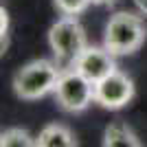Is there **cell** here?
<instances>
[{"instance_id":"obj_1","label":"cell","mask_w":147,"mask_h":147,"mask_svg":"<svg viewBox=\"0 0 147 147\" xmlns=\"http://www.w3.org/2000/svg\"><path fill=\"white\" fill-rule=\"evenodd\" d=\"M145 35L147 29L141 16L129 11H119L108 20L103 46L112 55H132L134 51L141 49Z\"/></svg>"},{"instance_id":"obj_2","label":"cell","mask_w":147,"mask_h":147,"mask_svg":"<svg viewBox=\"0 0 147 147\" xmlns=\"http://www.w3.org/2000/svg\"><path fill=\"white\" fill-rule=\"evenodd\" d=\"M61 77V68L55 66L49 59H35L29 61L26 66H22L13 77V90L20 99L33 101L44 94H49L51 90L57 88V81Z\"/></svg>"},{"instance_id":"obj_3","label":"cell","mask_w":147,"mask_h":147,"mask_svg":"<svg viewBox=\"0 0 147 147\" xmlns=\"http://www.w3.org/2000/svg\"><path fill=\"white\" fill-rule=\"evenodd\" d=\"M49 42H51V49L55 53L57 61H59L61 70H66L68 66H75L77 57L88 46L86 44V31L77 22L75 16H66V18H61L59 22H55L51 26Z\"/></svg>"},{"instance_id":"obj_4","label":"cell","mask_w":147,"mask_h":147,"mask_svg":"<svg viewBox=\"0 0 147 147\" xmlns=\"http://www.w3.org/2000/svg\"><path fill=\"white\" fill-rule=\"evenodd\" d=\"M55 97L57 103L68 112H81L86 110L88 105L94 99V84L90 79H86L79 70H61V77L57 81L55 88Z\"/></svg>"},{"instance_id":"obj_5","label":"cell","mask_w":147,"mask_h":147,"mask_svg":"<svg viewBox=\"0 0 147 147\" xmlns=\"http://www.w3.org/2000/svg\"><path fill=\"white\" fill-rule=\"evenodd\" d=\"M132 97H134V84L127 75L119 70L110 73L108 77L94 84V101L108 110H119L123 105H127Z\"/></svg>"},{"instance_id":"obj_6","label":"cell","mask_w":147,"mask_h":147,"mask_svg":"<svg viewBox=\"0 0 147 147\" xmlns=\"http://www.w3.org/2000/svg\"><path fill=\"white\" fill-rule=\"evenodd\" d=\"M75 70H79L86 79H90L92 84L101 81L103 77H108L110 73H114V59H112V53L108 49H97V46H86L84 53L77 57L75 61Z\"/></svg>"},{"instance_id":"obj_7","label":"cell","mask_w":147,"mask_h":147,"mask_svg":"<svg viewBox=\"0 0 147 147\" xmlns=\"http://www.w3.org/2000/svg\"><path fill=\"white\" fill-rule=\"evenodd\" d=\"M103 145L105 147H138L141 141L136 138V134L127 127V123L114 121L105 127L103 134Z\"/></svg>"},{"instance_id":"obj_8","label":"cell","mask_w":147,"mask_h":147,"mask_svg":"<svg viewBox=\"0 0 147 147\" xmlns=\"http://www.w3.org/2000/svg\"><path fill=\"white\" fill-rule=\"evenodd\" d=\"M35 145L37 147H75L77 141L64 125L53 123V125H46L40 132V136L35 138Z\"/></svg>"},{"instance_id":"obj_9","label":"cell","mask_w":147,"mask_h":147,"mask_svg":"<svg viewBox=\"0 0 147 147\" xmlns=\"http://www.w3.org/2000/svg\"><path fill=\"white\" fill-rule=\"evenodd\" d=\"M0 145H2V147H31V145H35V141L26 134L24 129L13 127V129L2 132V136H0Z\"/></svg>"},{"instance_id":"obj_10","label":"cell","mask_w":147,"mask_h":147,"mask_svg":"<svg viewBox=\"0 0 147 147\" xmlns=\"http://www.w3.org/2000/svg\"><path fill=\"white\" fill-rule=\"evenodd\" d=\"M92 0H55L57 9H59L64 16H77L90 5Z\"/></svg>"},{"instance_id":"obj_11","label":"cell","mask_w":147,"mask_h":147,"mask_svg":"<svg viewBox=\"0 0 147 147\" xmlns=\"http://www.w3.org/2000/svg\"><path fill=\"white\" fill-rule=\"evenodd\" d=\"M0 35H2V53L7 51V35H9V13L5 7L0 9Z\"/></svg>"},{"instance_id":"obj_12","label":"cell","mask_w":147,"mask_h":147,"mask_svg":"<svg viewBox=\"0 0 147 147\" xmlns=\"http://www.w3.org/2000/svg\"><path fill=\"white\" fill-rule=\"evenodd\" d=\"M134 2H136V7L141 9V13H145V16H147V0H134Z\"/></svg>"},{"instance_id":"obj_13","label":"cell","mask_w":147,"mask_h":147,"mask_svg":"<svg viewBox=\"0 0 147 147\" xmlns=\"http://www.w3.org/2000/svg\"><path fill=\"white\" fill-rule=\"evenodd\" d=\"M92 2H94V5H112L114 0H92Z\"/></svg>"}]
</instances>
